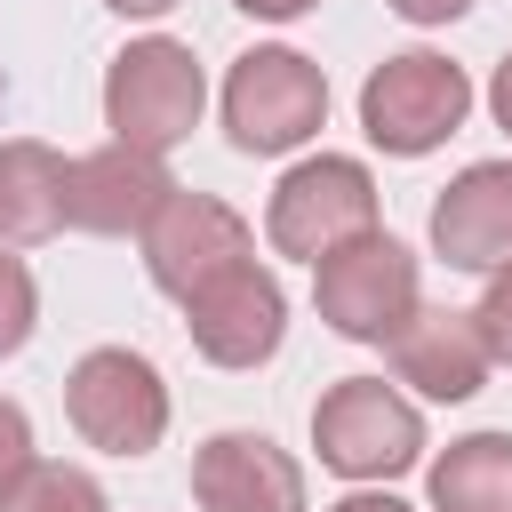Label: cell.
Returning a JSON list of instances; mask_svg holds the SVG:
<instances>
[{"label": "cell", "mask_w": 512, "mask_h": 512, "mask_svg": "<svg viewBox=\"0 0 512 512\" xmlns=\"http://www.w3.org/2000/svg\"><path fill=\"white\" fill-rule=\"evenodd\" d=\"M24 464H32V424H24L16 400H0V488H8Z\"/></svg>", "instance_id": "d6986e66"}, {"label": "cell", "mask_w": 512, "mask_h": 512, "mask_svg": "<svg viewBox=\"0 0 512 512\" xmlns=\"http://www.w3.org/2000/svg\"><path fill=\"white\" fill-rule=\"evenodd\" d=\"M376 232V176L344 152H320V160H296L280 184H272V208H264V240L280 256H304L320 264L328 248Z\"/></svg>", "instance_id": "8992f818"}, {"label": "cell", "mask_w": 512, "mask_h": 512, "mask_svg": "<svg viewBox=\"0 0 512 512\" xmlns=\"http://www.w3.org/2000/svg\"><path fill=\"white\" fill-rule=\"evenodd\" d=\"M136 240H144V272H152V288L176 296V304H184L192 288H208L216 272H232L240 256H256L248 216L224 208L216 192H184V184L152 208V224H144Z\"/></svg>", "instance_id": "ba28073f"}, {"label": "cell", "mask_w": 512, "mask_h": 512, "mask_svg": "<svg viewBox=\"0 0 512 512\" xmlns=\"http://www.w3.org/2000/svg\"><path fill=\"white\" fill-rule=\"evenodd\" d=\"M200 512H304V464L264 432H216L192 456Z\"/></svg>", "instance_id": "7c38bea8"}, {"label": "cell", "mask_w": 512, "mask_h": 512, "mask_svg": "<svg viewBox=\"0 0 512 512\" xmlns=\"http://www.w3.org/2000/svg\"><path fill=\"white\" fill-rule=\"evenodd\" d=\"M384 352H392V376L416 384L424 400H472V392L488 384V368H496L480 320L456 312V304H416V312L384 336Z\"/></svg>", "instance_id": "8fae6325"}, {"label": "cell", "mask_w": 512, "mask_h": 512, "mask_svg": "<svg viewBox=\"0 0 512 512\" xmlns=\"http://www.w3.org/2000/svg\"><path fill=\"white\" fill-rule=\"evenodd\" d=\"M200 104H208V80H200V56L168 32L152 40H128L104 72V128L112 144H136V152H168L200 128Z\"/></svg>", "instance_id": "6da1fadb"}, {"label": "cell", "mask_w": 512, "mask_h": 512, "mask_svg": "<svg viewBox=\"0 0 512 512\" xmlns=\"http://www.w3.org/2000/svg\"><path fill=\"white\" fill-rule=\"evenodd\" d=\"M472 320H480V336H488V360L512 368V264L488 272V296L472 304Z\"/></svg>", "instance_id": "ac0fdd59"}, {"label": "cell", "mask_w": 512, "mask_h": 512, "mask_svg": "<svg viewBox=\"0 0 512 512\" xmlns=\"http://www.w3.org/2000/svg\"><path fill=\"white\" fill-rule=\"evenodd\" d=\"M184 328H192L200 360H216V368H264L280 352V336H288V296H280V280L256 256H240L232 272H216L208 288L184 296Z\"/></svg>", "instance_id": "9c48e42d"}, {"label": "cell", "mask_w": 512, "mask_h": 512, "mask_svg": "<svg viewBox=\"0 0 512 512\" xmlns=\"http://www.w3.org/2000/svg\"><path fill=\"white\" fill-rule=\"evenodd\" d=\"M488 112H496V128L512 136V48H504V64H496V80H488Z\"/></svg>", "instance_id": "7402d4cb"}, {"label": "cell", "mask_w": 512, "mask_h": 512, "mask_svg": "<svg viewBox=\"0 0 512 512\" xmlns=\"http://www.w3.org/2000/svg\"><path fill=\"white\" fill-rule=\"evenodd\" d=\"M32 328H40V288H32L24 256H8V248H0V360H8V352H24V344H32Z\"/></svg>", "instance_id": "e0dca14e"}, {"label": "cell", "mask_w": 512, "mask_h": 512, "mask_svg": "<svg viewBox=\"0 0 512 512\" xmlns=\"http://www.w3.org/2000/svg\"><path fill=\"white\" fill-rule=\"evenodd\" d=\"M312 304L336 336L352 344H384L408 312H416V256L392 232H360L344 248H328L312 264Z\"/></svg>", "instance_id": "52a82bcc"}, {"label": "cell", "mask_w": 512, "mask_h": 512, "mask_svg": "<svg viewBox=\"0 0 512 512\" xmlns=\"http://www.w3.org/2000/svg\"><path fill=\"white\" fill-rule=\"evenodd\" d=\"M64 416H72V432H80L88 448H104V456H152L160 432H168V384H160V368H152L144 352L96 344V352H80L72 376H64Z\"/></svg>", "instance_id": "5b68a950"}, {"label": "cell", "mask_w": 512, "mask_h": 512, "mask_svg": "<svg viewBox=\"0 0 512 512\" xmlns=\"http://www.w3.org/2000/svg\"><path fill=\"white\" fill-rule=\"evenodd\" d=\"M0 512H112V496L96 488V472L56 464V456H32V464L0 488Z\"/></svg>", "instance_id": "2e32d148"}, {"label": "cell", "mask_w": 512, "mask_h": 512, "mask_svg": "<svg viewBox=\"0 0 512 512\" xmlns=\"http://www.w3.org/2000/svg\"><path fill=\"white\" fill-rule=\"evenodd\" d=\"M168 168L160 152H136V144H104V152H80L64 168V224L72 232H96V240H128L152 224V208L168 200Z\"/></svg>", "instance_id": "30bf717a"}, {"label": "cell", "mask_w": 512, "mask_h": 512, "mask_svg": "<svg viewBox=\"0 0 512 512\" xmlns=\"http://www.w3.org/2000/svg\"><path fill=\"white\" fill-rule=\"evenodd\" d=\"M392 16H408V24H456L472 0H384Z\"/></svg>", "instance_id": "ffe728a7"}, {"label": "cell", "mask_w": 512, "mask_h": 512, "mask_svg": "<svg viewBox=\"0 0 512 512\" xmlns=\"http://www.w3.org/2000/svg\"><path fill=\"white\" fill-rule=\"evenodd\" d=\"M312 448L336 480H400L424 456V416L384 376H344L312 400Z\"/></svg>", "instance_id": "3957f363"}, {"label": "cell", "mask_w": 512, "mask_h": 512, "mask_svg": "<svg viewBox=\"0 0 512 512\" xmlns=\"http://www.w3.org/2000/svg\"><path fill=\"white\" fill-rule=\"evenodd\" d=\"M432 256L456 272H504L512 264V160H472L432 200Z\"/></svg>", "instance_id": "4fadbf2b"}, {"label": "cell", "mask_w": 512, "mask_h": 512, "mask_svg": "<svg viewBox=\"0 0 512 512\" xmlns=\"http://www.w3.org/2000/svg\"><path fill=\"white\" fill-rule=\"evenodd\" d=\"M232 8H248V16H264V24H288V16H304V8H320V0H232Z\"/></svg>", "instance_id": "603a6c76"}, {"label": "cell", "mask_w": 512, "mask_h": 512, "mask_svg": "<svg viewBox=\"0 0 512 512\" xmlns=\"http://www.w3.org/2000/svg\"><path fill=\"white\" fill-rule=\"evenodd\" d=\"M432 512H512V432H464L432 456Z\"/></svg>", "instance_id": "9a60e30c"}, {"label": "cell", "mask_w": 512, "mask_h": 512, "mask_svg": "<svg viewBox=\"0 0 512 512\" xmlns=\"http://www.w3.org/2000/svg\"><path fill=\"white\" fill-rule=\"evenodd\" d=\"M328 512H416V504H400L392 488H352L344 504H328Z\"/></svg>", "instance_id": "44dd1931"}, {"label": "cell", "mask_w": 512, "mask_h": 512, "mask_svg": "<svg viewBox=\"0 0 512 512\" xmlns=\"http://www.w3.org/2000/svg\"><path fill=\"white\" fill-rule=\"evenodd\" d=\"M104 8H112V16H168L176 0H104Z\"/></svg>", "instance_id": "cb8c5ba5"}, {"label": "cell", "mask_w": 512, "mask_h": 512, "mask_svg": "<svg viewBox=\"0 0 512 512\" xmlns=\"http://www.w3.org/2000/svg\"><path fill=\"white\" fill-rule=\"evenodd\" d=\"M64 168L40 136L0 144V248H40L64 232Z\"/></svg>", "instance_id": "5bb4252c"}, {"label": "cell", "mask_w": 512, "mask_h": 512, "mask_svg": "<svg viewBox=\"0 0 512 512\" xmlns=\"http://www.w3.org/2000/svg\"><path fill=\"white\" fill-rule=\"evenodd\" d=\"M472 112V80L464 64L432 56V48H408V56H384L368 80H360V128L376 152L392 160H424L440 152Z\"/></svg>", "instance_id": "7a4b0ae2"}, {"label": "cell", "mask_w": 512, "mask_h": 512, "mask_svg": "<svg viewBox=\"0 0 512 512\" xmlns=\"http://www.w3.org/2000/svg\"><path fill=\"white\" fill-rule=\"evenodd\" d=\"M328 120V72L296 48H248L224 72V136L256 160L296 152L304 136H320Z\"/></svg>", "instance_id": "277c9868"}]
</instances>
